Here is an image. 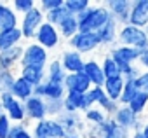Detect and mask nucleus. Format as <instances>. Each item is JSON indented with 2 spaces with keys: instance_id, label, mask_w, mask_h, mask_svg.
<instances>
[{
  "instance_id": "nucleus-36",
  "label": "nucleus",
  "mask_w": 148,
  "mask_h": 138,
  "mask_svg": "<svg viewBox=\"0 0 148 138\" xmlns=\"http://www.w3.org/2000/svg\"><path fill=\"white\" fill-rule=\"evenodd\" d=\"M45 101V110H47V117L56 119L59 114L64 112L63 107V100H44Z\"/></svg>"
},
{
  "instance_id": "nucleus-47",
  "label": "nucleus",
  "mask_w": 148,
  "mask_h": 138,
  "mask_svg": "<svg viewBox=\"0 0 148 138\" xmlns=\"http://www.w3.org/2000/svg\"><path fill=\"white\" fill-rule=\"evenodd\" d=\"M66 138H84V136H66Z\"/></svg>"
},
{
  "instance_id": "nucleus-26",
  "label": "nucleus",
  "mask_w": 148,
  "mask_h": 138,
  "mask_svg": "<svg viewBox=\"0 0 148 138\" xmlns=\"http://www.w3.org/2000/svg\"><path fill=\"white\" fill-rule=\"evenodd\" d=\"M58 32H59V37L64 39V40H70L73 35L79 33V21L75 16H68L66 19H63L58 26Z\"/></svg>"
},
{
  "instance_id": "nucleus-4",
  "label": "nucleus",
  "mask_w": 148,
  "mask_h": 138,
  "mask_svg": "<svg viewBox=\"0 0 148 138\" xmlns=\"http://www.w3.org/2000/svg\"><path fill=\"white\" fill-rule=\"evenodd\" d=\"M45 21L44 18V12L38 9V7H33L32 11H28L26 14H23V18L19 19V32L23 35V40H28V42H33L35 39V33L38 32L40 25Z\"/></svg>"
},
{
  "instance_id": "nucleus-19",
  "label": "nucleus",
  "mask_w": 148,
  "mask_h": 138,
  "mask_svg": "<svg viewBox=\"0 0 148 138\" xmlns=\"http://www.w3.org/2000/svg\"><path fill=\"white\" fill-rule=\"evenodd\" d=\"M82 74L91 81V84H92L94 88H103V84H105V75H103L101 63H99V61H96V59H86Z\"/></svg>"
},
{
  "instance_id": "nucleus-42",
  "label": "nucleus",
  "mask_w": 148,
  "mask_h": 138,
  "mask_svg": "<svg viewBox=\"0 0 148 138\" xmlns=\"http://www.w3.org/2000/svg\"><path fill=\"white\" fill-rule=\"evenodd\" d=\"M139 68H143V70H146L148 72V49H145V51H141L139 52V58H138V63H136Z\"/></svg>"
},
{
  "instance_id": "nucleus-41",
  "label": "nucleus",
  "mask_w": 148,
  "mask_h": 138,
  "mask_svg": "<svg viewBox=\"0 0 148 138\" xmlns=\"http://www.w3.org/2000/svg\"><path fill=\"white\" fill-rule=\"evenodd\" d=\"M136 88H138L139 91H145V93L148 95V72H146V70H141L139 77L136 79Z\"/></svg>"
},
{
  "instance_id": "nucleus-28",
  "label": "nucleus",
  "mask_w": 148,
  "mask_h": 138,
  "mask_svg": "<svg viewBox=\"0 0 148 138\" xmlns=\"http://www.w3.org/2000/svg\"><path fill=\"white\" fill-rule=\"evenodd\" d=\"M84 121L87 126H99V124H105L108 121V115L99 107H92V108L84 112Z\"/></svg>"
},
{
  "instance_id": "nucleus-46",
  "label": "nucleus",
  "mask_w": 148,
  "mask_h": 138,
  "mask_svg": "<svg viewBox=\"0 0 148 138\" xmlns=\"http://www.w3.org/2000/svg\"><path fill=\"white\" fill-rule=\"evenodd\" d=\"M5 112H4V108H2V105H0V115H4Z\"/></svg>"
},
{
  "instance_id": "nucleus-23",
  "label": "nucleus",
  "mask_w": 148,
  "mask_h": 138,
  "mask_svg": "<svg viewBox=\"0 0 148 138\" xmlns=\"http://www.w3.org/2000/svg\"><path fill=\"white\" fill-rule=\"evenodd\" d=\"M64 77H66V72L63 70V66L59 63L58 58L51 59L45 66V81L47 82H52V84H63L64 82Z\"/></svg>"
},
{
  "instance_id": "nucleus-33",
  "label": "nucleus",
  "mask_w": 148,
  "mask_h": 138,
  "mask_svg": "<svg viewBox=\"0 0 148 138\" xmlns=\"http://www.w3.org/2000/svg\"><path fill=\"white\" fill-rule=\"evenodd\" d=\"M138 91H139V89L136 88V79H134V81H125V82H124L122 95H120V100H119V105H129V101L134 98V95H136Z\"/></svg>"
},
{
  "instance_id": "nucleus-38",
  "label": "nucleus",
  "mask_w": 148,
  "mask_h": 138,
  "mask_svg": "<svg viewBox=\"0 0 148 138\" xmlns=\"http://www.w3.org/2000/svg\"><path fill=\"white\" fill-rule=\"evenodd\" d=\"M7 138H33V135L26 128V124H12Z\"/></svg>"
},
{
  "instance_id": "nucleus-32",
  "label": "nucleus",
  "mask_w": 148,
  "mask_h": 138,
  "mask_svg": "<svg viewBox=\"0 0 148 138\" xmlns=\"http://www.w3.org/2000/svg\"><path fill=\"white\" fill-rule=\"evenodd\" d=\"M68 16H71L70 12H68V9L63 6V7H59V9H54V11H51V12H47V14H44V18H45V21L49 23V25H52V26H58L63 19H66Z\"/></svg>"
},
{
  "instance_id": "nucleus-3",
  "label": "nucleus",
  "mask_w": 148,
  "mask_h": 138,
  "mask_svg": "<svg viewBox=\"0 0 148 138\" xmlns=\"http://www.w3.org/2000/svg\"><path fill=\"white\" fill-rule=\"evenodd\" d=\"M51 61L49 51L40 47L37 42H28L23 51V58L19 66H32V68H45L47 63Z\"/></svg>"
},
{
  "instance_id": "nucleus-2",
  "label": "nucleus",
  "mask_w": 148,
  "mask_h": 138,
  "mask_svg": "<svg viewBox=\"0 0 148 138\" xmlns=\"http://www.w3.org/2000/svg\"><path fill=\"white\" fill-rule=\"evenodd\" d=\"M117 42H119V46L132 47V49H138V51L148 49V39H146L145 32L141 28H136V26H131V25L120 26Z\"/></svg>"
},
{
  "instance_id": "nucleus-8",
  "label": "nucleus",
  "mask_w": 148,
  "mask_h": 138,
  "mask_svg": "<svg viewBox=\"0 0 148 138\" xmlns=\"http://www.w3.org/2000/svg\"><path fill=\"white\" fill-rule=\"evenodd\" d=\"M61 37H59V32L56 26L49 25L47 21H44L38 28V32L35 33V39L33 42H37L40 47H44L45 51H52V49H58L59 44H61Z\"/></svg>"
},
{
  "instance_id": "nucleus-39",
  "label": "nucleus",
  "mask_w": 148,
  "mask_h": 138,
  "mask_svg": "<svg viewBox=\"0 0 148 138\" xmlns=\"http://www.w3.org/2000/svg\"><path fill=\"white\" fill-rule=\"evenodd\" d=\"M64 6V0H40V2L37 4V7L44 12V14H47V12H51V11H54V9H59V7H63Z\"/></svg>"
},
{
  "instance_id": "nucleus-22",
  "label": "nucleus",
  "mask_w": 148,
  "mask_h": 138,
  "mask_svg": "<svg viewBox=\"0 0 148 138\" xmlns=\"http://www.w3.org/2000/svg\"><path fill=\"white\" fill-rule=\"evenodd\" d=\"M11 95L16 100H19V101L25 103L30 96H33V86L30 82H26L21 75H16V81H14V84L11 88Z\"/></svg>"
},
{
  "instance_id": "nucleus-17",
  "label": "nucleus",
  "mask_w": 148,
  "mask_h": 138,
  "mask_svg": "<svg viewBox=\"0 0 148 138\" xmlns=\"http://www.w3.org/2000/svg\"><path fill=\"white\" fill-rule=\"evenodd\" d=\"M63 88H64L66 93H68V91H79V93L86 95L87 91H91L92 84H91V81L80 72V74H66L64 82H63Z\"/></svg>"
},
{
  "instance_id": "nucleus-21",
  "label": "nucleus",
  "mask_w": 148,
  "mask_h": 138,
  "mask_svg": "<svg viewBox=\"0 0 148 138\" xmlns=\"http://www.w3.org/2000/svg\"><path fill=\"white\" fill-rule=\"evenodd\" d=\"M124 77L122 75H117V77H112V79H105V84H103V91L106 93V96L119 103L120 100V95H122V89H124Z\"/></svg>"
},
{
  "instance_id": "nucleus-15",
  "label": "nucleus",
  "mask_w": 148,
  "mask_h": 138,
  "mask_svg": "<svg viewBox=\"0 0 148 138\" xmlns=\"http://www.w3.org/2000/svg\"><path fill=\"white\" fill-rule=\"evenodd\" d=\"M23 51H25V46H21V44L2 51L0 52V70H14L16 66H19Z\"/></svg>"
},
{
  "instance_id": "nucleus-18",
  "label": "nucleus",
  "mask_w": 148,
  "mask_h": 138,
  "mask_svg": "<svg viewBox=\"0 0 148 138\" xmlns=\"http://www.w3.org/2000/svg\"><path fill=\"white\" fill-rule=\"evenodd\" d=\"M119 30H120V25L113 18H108V21L96 32V35L99 39V46H115Z\"/></svg>"
},
{
  "instance_id": "nucleus-45",
  "label": "nucleus",
  "mask_w": 148,
  "mask_h": 138,
  "mask_svg": "<svg viewBox=\"0 0 148 138\" xmlns=\"http://www.w3.org/2000/svg\"><path fill=\"white\" fill-rule=\"evenodd\" d=\"M143 32H145V35H146V39H148V25H146V26L143 28Z\"/></svg>"
},
{
  "instance_id": "nucleus-20",
  "label": "nucleus",
  "mask_w": 148,
  "mask_h": 138,
  "mask_svg": "<svg viewBox=\"0 0 148 138\" xmlns=\"http://www.w3.org/2000/svg\"><path fill=\"white\" fill-rule=\"evenodd\" d=\"M18 25H19V16L14 12L11 4L0 2V32L18 28Z\"/></svg>"
},
{
  "instance_id": "nucleus-44",
  "label": "nucleus",
  "mask_w": 148,
  "mask_h": 138,
  "mask_svg": "<svg viewBox=\"0 0 148 138\" xmlns=\"http://www.w3.org/2000/svg\"><path fill=\"white\" fill-rule=\"evenodd\" d=\"M141 133H143V136H145V138H148V122H145V126H143Z\"/></svg>"
},
{
  "instance_id": "nucleus-29",
  "label": "nucleus",
  "mask_w": 148,
  "mask_h": 138,
  "mask_svg": "<svg viewBox=\"0 0 148 138\" xmlns=\"http://www.w3.org/2000/svg\"><path fill=\"white\" fill-rule=\"evenodd\" d=\"M136 115H143L145 112H146V108H148V95L145 93V91H138L136 95H134V98L129 101V105H127Z\"/></svg>"
},
{
  "instance_id": "nucleus-37",
  "label": "nucleus",
  "mask_w": 148,
  "mask_h": 138,
  "mask_svg": "<svg viewBox=\"0 0 148 138\" xmlns=\"http://www.w3.org/2000/svg\"><path fill=\"white\" fill-rule=\"evenodd\" d=\"M11 7L16 14H26L28 11L37 7V2L35 0H14V2H11Z\"/></svg>"
},
{
  "instance_id": "nucleus-34",
  "label": "nucleus",
  "mask_w": 148,
  "mask_h": 138,
  "mask_svg": "<svg viewBox=\"0 0 148 138\" xmlns=\"http://www.w3.org/2000/svg\"><path fill=\"white\" fill-rule=\"evenodd\" d=\"M101 70H103V75L105 79H112V77H117L120 75V70H119V66L115 65V61L106 54L101 61Z\"/></svg>"
},
{
  "instance_id": "nucleus-24",
  "label": "nucleus",
  "mask_w": 148,
  "mask_h": 138,
  "mask_svg": "<svg viewBox=\"0 0 148 138\" xmlns=\"http://www.w3.org/2000/svg\"><path fill=\"white\" fill-rule=\"evenodd\" d=\"M19 75L30 82L33 88L45 81V68H32V66H19Z\"/></svg>"
},
{
  "instance_id": "nucleus-7",
  "label": "nucleus",
  "mask_w": 148,
  "mask_h": 138,
  "mask_svg": "<svg viewBox=\"0 0 148 138\" xmlns=\"http://www.w3.org/2000/svg\"><path fill=\"white\" fill-rule=\"evenodd\" d=\"M56 121L64 129L66 136H82L86 131V121L79 115V112H63L56 117Z\"/></svg>"
},
{
  "instance_id": "nucleus-6",
  "label": "nucleus",
  "mask_w": 148,
  "mask_h": 138,
  "mask_svg": "<svg viewBox=\"0 0 148 138\" xmlns=\"http://www.w3.org/2000/svg\"><path fill=\"white\" fill-rule=\"evenodd\" d=\"M30 131H32L33 138H66V133L61 128V124L51 117H45V119L35 122Z\"/></svg>"
},
{
  "instance_id": "nucleus-12",
  "label": "nucleus",
  "mask_w": 148,
  "mask_h": 138,
  "mask_svg": "<svg viewBox=\"0 0 148 138\" xmlns=\"http://www.w3.org/2000/svg\"><path fill=\"white\" fill-rule=\"evenodd\" d=\"M58 59H59L63 70H64L66 74H80V72L84 70V63H86L84 56L79 54L77 51H73V49L63 51Z\"/></svg>"
},
{
  "instance_id": "nucleus-13",
  "label": "nucleus",
  "mask_w": 148,
  "mask_h": 138,
  "mask_svg": "<svg viewBox=\"0 0 148 138\" xmlns=\"http://www.w3.org/2000/svg\"><path fill=\"white\" fill-rule=\"evenodd\" d=\"M127 25L141 28V30L148 25V0H134L132 2Z\"/></svg>"
},
{
  "instance_id": "nucleus-31",
  "label": "nucleus",
  "mask_w": 148,
  "mask_h": 138,
  "mask_svg": "<svg viewBox=\"0 0 148 138\" xmlns=\"http://www.w3.org/2000/svg\"><path fill=\"white\" fill-rule=\"evenodd\" d=\"M91 6L92 4L89 2V0H64V7L68 9V12L71 16H79L80 12H84Z\"/></svg>"
},
{
  "instance_id": "nucleus-16",
  "label": "nucleus",
  "mask_w": 148,
  "mask_h": 138,
  "mask_svg": "<svg viewBox=\"0 0 148 138\" xmlns=\"http://www.w3.org/2000/svg\"><path fill=\"white\" fill-rule=\"evenodd\" d=\"M33 95L40 96L42 100H63L66 91H64L63 84H52V82L44 81L37 88H33Z\"/></svg>"
},
{
  "instance_id": "nucleus-10",
  "label": "nucleus",
  "mask_w": 148,
  "mask_h": 138,
  "mask_svg": "<svg viewBox=\"0 0 148 138\" xmlns=\"http://www.w3.org/2000/svg\"><path fill=\"white\" fill-rule=\"evenodd\" d=\"M68 42V47L73 49V51H77L79 54L86 56L89 52H94L98 47H99V39L96 33H77V35H73Z\"/></svg>"
},
{
  "instance_id": "nucleus-40",
  "label": "nucleus",
  "mask_w": 148,
  "mask_h": 138,
  "mask_svg": "<svg viewBox=\"0 0 148 138\" xmlns=\"http://www.w3.org/2000/svg\"><path fill=\"white\" fill-rule=\"evenodd\" d=\"M11 128H12V122L9 121V117H7L5 114L0 115V138H7Z\"/></svg>"
},
{
  "instance_id": "nucleus-5",
  "label": "nucleus",
  "mask_w": 148,
  "mask_h": 138,
  "mask_svg": "<svg viewBox=\"0 0 148 138\" xmlns=\"http://www.w3.org/2000/svg\"><path fill=\"white\" fill-rule=\"evenodd\" d=\"M0 105H2L5 115L12 124H25L26 122V112L25 103L16 100L11 93H0Z\"/></svg>"
},
{
  "instance_id": "nucleus-9",
  "label": "nucleus",
  "mask_w": 148,
  "mask_h": 138,
  "mask_svg": "<svg viewBox=\"0 0 148 138\" xmlns=\"http://www.w3.org/2000/svg\"><path fill=\"white\" fill-rule=\"evenodd\" d=\"M112 119H113L120 128H125V129H129L131 133H132V131H141L143 126H145V122L141 121V117L136 115L127 105H119V108L115 110V114L112 115Z\"/></svg>"
},
{
  "instance_id": "nucleus-25",
  "label": "nucleus",
  "mask_w": 148,
  "mask_h": 138,
  "mask_svg": "<svg viewBox=\"0 0 148 138\" xmlns=\"http://www.w3.org/2000/svg\"><path fill=\"white\" fill-rule=\"evenodd\" d=\"M23 42V35L19 32V28H12L7 32H0V52L11 49L14 46H19Z\"/></svg>"
},
{
  "instance_id": "nucleus-43",
  "label": "nucleus",
  "mask_w": 148,
  "mask_h": 138,
  "mask_svg": "<svg viewBox=\"0 0 148 138\" xmlns=\"http://www.w3.org/2000/svg\"><path fill=\"white\" fill-rule=\"evenodd\" d=\"M131 138H145V136H143L141 131H132V133H131Z\"/></svg>"
},
{
  "instance_id": "nucleus-1",
  "label": "nucleus",
  "mask_w": 148,
  "mask_h": 138,
  "mask_svg": "<svg viewBox=\"0 0 148 138\" xmlns=\"http://www.w3.org/2000/svg\"><path fill=\"white\" fill-rule=\"evenodd\" d=\"M79 21V32L80 33H96L110 18L105 4H94L79 16H75Z\"/></svg>"
},
{
  "instance_id": "nucleus-14",
  "label": "nucleus",
  "mask_w": 148,
  "mask_h": 138,
  "mask_svg": "<svg viewBox=\"0 0 148 138\" xmlns=\"http://www.w3.org/2000/svg\"><path fill=\"white\" fill-rule=\"evenodd\" d=\"M25 112H26V121H33L38 122L42 119L47 117V110H45V101L40 96H30L25 101Z\"/></svg>"
},
{
  "instance_id": "nucleus-27",
  "label": "nucleus",
  "mask_w": 148,
  "mask_h": 138,
  "mask_svg": "<svg viewBox=\"0 0 148 138\" xmlns=\"http://www.w3.org/2000/svg\"><path fill=\"white\" fill-rule=\"evenodd\" d=\"M82 100H84V95L82 93H79V91H68L64 95V98H63L64 112H80Z\"/></svg>"
},
{
  "instance_id": "nucleus-30",
  "label": "nucleus",
  "mask_w": 148,
  "mask_h": 138,
  "mask_svg": "<svg viewBox=\"0 0 148 138\" xmlns=\"http://www.w3.org/2000/svg\"><path fill=\"white\" fill-rule=\"evenodd\" d=\"M105 138H131V131L125 128H120L112 117H108V121L105 122Z\"/></svg>"
},
{
  "instance_id": "nucleus-35",
  "label": "nucleus",
  "mask_w": 148,
  "mask_h": 138,
  "mask_svg": "<svg viewBox=\"0 0 148 138\" xmlns=\"http://www.w3.org/2000/svg\"><path fill=\"white\" fill-rule=\"evenodd\" d=\"M14 81H16L14 70H0V93H11Z\"/></svg>"
},
{
  "instance_id": "nucleus-11",
  "label": "nucleus",
  "mask_w": 148,
  "mask_h": 138,
  "mask_svg": "<svg viewBox=\"0 0 148 138\" xmlns=\"http://www.w3.org/2000/svg\"><path fill=\"white\" fill-rule=\"evenodd\" d=\"M110 18H113L120 26L129 23V14H131V7L132 2L131 0H108V2H103Z\"/></svg>"
}]
</instances>
